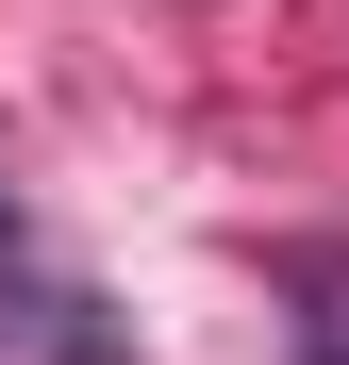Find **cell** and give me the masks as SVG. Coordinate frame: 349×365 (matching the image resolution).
I'll return each instance as SVG.
<instances>
[{"label": "cell", "instance_id": "obj_1", "mask_svg": "<svg viewBox=\"0 0 349 365\" xmlns=\"http://www.w3.org/2000/svg\"><path fill=\"white\" fill-rule=\"evenodd\" d=\"M0 232H17V200H0Z\"/></svg>", "mask_w": 349, "mask_h": 365}]
</instances>
